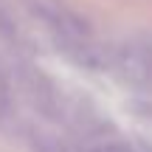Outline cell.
I'll return each instance as SVG.
<instances>
[{
    "label": "cell",
    "mask_w": 152,
    "mask_h": 152,
    "mask_svg": "<svg viewBox=\"0 0 152 152\" xmlns=\"http://www.w3.org/2000/svg\"><path fill=\"white\" fill-rule=\"evenodd\" d=\"M0 39H6L9 45H20V26L6 0H0Z\"/></svg>",
    "instance_id": "obj_2"
},
{
    "label": "cell",
    "mask_w": 152,
    "mask_h": 152,
    "mask_svg": "<svg viewBox=\"0 0 152 152\" xmlns=\"http://www.w3.org/2000/svg\"><path fill=\"white\" fill-rule=\"evenodd\" d=\"M90 152H132V149L124 147V144H118V141H102V144H96Z\"/></svg>",
    "instance_id": "obj_3"
},
{
    "label": "cell",
    "mask_w": 152,
    "mask_h": 152,
    "mask_svg": "<svg viewBox=\"0 0 152 152\" xmlns=\"http://www.w3.org/2000/svg\"><path fill=\"white\" fill-rule=\"evenodd\" d=\"M104 65L115 79L135 90H152V48L138 42H121L107 54Z\"/></svg>",
    "instance_id": "obj_1"
}]
</instances>
